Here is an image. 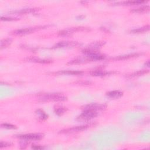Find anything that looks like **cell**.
I'll list each match as a JSON object with an SVG mask.
<instances>
[{
	"label": "cell",
	"instance_id": "obj_1",
	"mask_svg": "<svg viewBox=\"0 0 150 150\" xmlns=\"http://www.w3.org/2000/svg\"><path fill=\"white\" fill-rule=\"evenodd\" d=\"M39 101L46 102H63L66 100V97L61 93H45L38 96Z\"/></svg>",
	"mask_w": 150,
	"mask_h": 150
},
{
	"label": "cell",
	"instance_id": "obj_2",
	"mask_svg": "<svg viewBox=\"0 0 150 150\" xmlns=\"http://www.w3.org/2000/svg\"><path fill=\"white\" fill-rule=\"evenodd\" d=\"M98 113L96 112L90 110H84L82 113L77 118V120L78 121L87 122L96 117Z\"/></svg>",
	"mask_w": 150,
	"mask_h": 150
},
{
	"label": "cell",
	"instance_id": "obj_3",
	"mask_svg": "<svg viewBox=\"0 0 150 150\" xmlns=\"http://www.w3.org/2000/svg\"><path fill=\"white\" fill-rule=\"evenodd\" d=\"M46 26H36V27H32V28H22V29H17L14 31L13 32V35H18V36H22L26 34H29L32 33L37 30L39 29H41L43 28H46Z\"/></svg>",
	"mask_w": 150,
	"mask_h": 150
},
{
	"label": "cell",
	"instance_id": "obj_4",
	"mask_svg": "<svg viewBox=\"0 0 150 150\" xmlns=\"http://www.w3.org/2000/svg\"><path fill=\"white\" fill-rule=\"evenodd\" d=\"M89 29L88 28L85 27H75V28H71L67 29H64L62 31H60L58 34L59 36H67L69 35H71L74 32H79V31H89Z\"/></svg>",
	"mask_w": 150,
	"mask_h": 150
},
{
	"label": "cell",
	"instance_id": "obj_5",
	"mask_svg": "<svg viewBox=\"0 0 150 150\" xmlns=\"http://www.w3.org/2000/svg\"><path fill=\"white\" fill-rule=\"evenodd\" d=\"M90 127V125H84V126H76L73 127L72 128H69L67 129L62 130L60 131V134H72L75 133H79L81 132L86 130Z\"/></svg>",
	"mask_w": 150,
	"mask_h": 150
},
{
	"label": "cell",
	"instance_id": "obj_6",
	"mask_svg": "<svg viewBox=\"0 0 150 150\" xmlns=\"http://www.w3.org/2000/svg\"><path fill=\"white\" fill-rule=\"evenodd\" d=\"M18 137L22 140H26L28 141H39L43 138V135L41 134H27L23 135H19Z\"/></svg>",
	"mask_w": 150,
	"mask_h": 150
},
{
	"label": "cell",
	"instance_id": "obj_7",
	"mask_svg": "<svg viewBox=\"0 0 150 150\" xmlns=\"http://www.w3.org/2000/svg\"><path fill=\"white\" fill-rule=\"evenodd\" d=\"M106 107L107 106L105 104L98 103H91L85 106L83 110H90L98 112L100 111L104 110Z\"/></svg>",
	"mask_w": 150,
	"mask_h": 150
},
{
	"label": "cell",
	"instance_id": "obj_8",
	"mask_svg": "<svg viewBox=\"0 0 150 150\" xmlns=\"http://www.w3.org/2000/svg\"><path fill=\"white\" fill-rule=\"evenodd\" d=\"M79 43L77 42L72 41H62L59 42L55 45L54 48H71L75 47L79 45Z\"/></svg>",
	"mask_w": 150,
	"mask_h": 150
},
{
	"label": "cell",
	"instance_id": "obj_9",
	"mask_svg": "<svg viewBox=\"0 0 150 150\" xmlns=\"http://www.w3.org/2000/svg\"><path fill=\"white\" fill-rule=\"evenodd\" d=\"M141 54H128V55H124L122 56H116L115 57L112 58L113 60H115V61H122V60H127L131 58H134L137 57H139L141 56Z\"/></svg>",
	"mask_w": 150,
	"mask_h": 150
},
{
	"label": "cell",
	"instance_id": "obj_10",
	"mask_svg": "<svg viewBox=\"0 0 150 150\" xmlns=\"http://www.w3.org/2000/svg\"><path fill=\"white\" fill-rule=\"evenodd\" d=\"M106 95L109 98L117 99V98H119L122 97L123 95V93L119 91H111V92H109L107 93Z\"/></svg>",
	"mask_w": 150,
	"mask_h": 150
},
{
	"label": "cell",
	"instance_id": "obj_11",
	"mask_svg": "<svg viewBox=\"0 0 150 150\" xmlns=\"http://www.w3.org/2000/svg\"><path fill=\"white\" fill-rule=\"evenodd\" d=\"M56 75H82L83 72L78 71H62L55 73Z\"/></svg>",
	"mask_w": 150,
	"mask_h": 150
},
{
	"label": "cell",
	"instance_id": "obj_12",
	"mask_svg": "<svg viewBox=\"0 0 150 150\" xmlns=\"http://www.w3.org/2000/svg\"><path fill=\"white\" fill-rule=\"evenodd\" d=\"M26 60L28 61L29 62H35V63H43V64H46V63H51L52 61H49V60H46V59H40L35 57H31L27 58Z\"/></svg>",
	"mask_w": 150,
	"mask_h": 150
},
{
	"label": "cell",
	"instance_id": "obj_13",
	"mask_svg": "<svg viewBox=\"0 0 150 150\" xmlns=\"http://www.w3.org/2000/svg\"><path fill=\"white\" fill-rule=\"evenodd\" d=\"M114 73L116 72H109L100 71V70H95V71H93L90 72V74L93 76H104L110 74H113Z\"/></svg>",
	"mask_w": 150,
	"mask_h": 150
},
{
	"label": "cell",
	"instance_id": "obj_14",
	"mask_svg": "<svg viewBox=\"0 0 150 150\" xmlns=\"http://www.w3.org/2000/svg\"><path fill=\"white\" fill-rule=\"evenodd\" d=\"M145 3H146V1H128L117 3V4H120L122 5H135L142 4Z\"/></svg>",
	"mask_w": 150,
	"mask_h": 150
},
{
	"label": "cell",
	"instance_id": "obj_15",
	"mask_svg": "<svg viewBox=\"0 0 150 150\" xmlns=\"http://www.w3.org/2000/svg\"><path fill=\"white\" fill-rule=\"evenodd\" d=\"M149 10V5H144L141 7H139L137 8H134L131 10V12L134 13H139L141 14L144 13H146Z\"/></svg>",
	"mask_w": 150,
	"mask_h": 150
},
{
	"label": "cell",
	"instance_id": "obj_16",
	"mask_svg": "<svg viewBox=\"0 0 150 150\" xmlns=\"http://www.w3.org/2000/svg\"><path fill=\"white\" fill-rule=\"evenodd\" d=\"M36 11V9L34 8H27V9H23L21 10H19V11H13L11 13L17 14H25L34 13Z\"/></svg>",
	"mask_w": 150,
	"mask_h": 150
},
{
	"label": "cell",
	"instance_id": "obj_17",
	"mask_svg": "<svg viewBox=\"0 0 150 150\" xmlns=\"http://www.w3.org/2000/svg\"><path fill=\"white\" fill-rule=\"evenodd\" d=\"M149 30V26L148 25H146L145 26L141 27V28H137V29H134L132 30V31H131V32H132L133 34L143 33V32L148 31Z\"/></svg>",
	"mask_w": 150,
	"mask_h": 150
},
{
	"label": "cell",
	"instance_id": "obj_18",
	"mask_svg": "<svg viewBox=\"0 0 150 150\" xmlns=\"http://www.w3.org/2000/svg\"><path fill=\"white\" fill-rule=\"evenodd\" d=\"M149 72L148 70H142V71H139L137 72H135L134 73H133L130 75H129L128 76V77H137V76H141L145 74H147Z\"/></svg>",
	"mask_w": 150,
	"mask_h": 150
},
{
	"label": "cell",
	"instance_id": "obj_19",
	"mask_svg": "<svg viewBox=\"0 0 150 150\" xmlns=\"http://www.w3.org/2000/svg\"><path fill=\"white\" fill-rule=\"evenodd\" d=\"M67 110V109L63 107H56L55 108L54 112L56 114L57 116H62L63 115Z\"/></svg>",
	"mask_w": 150,
	"mask_h": 150
},
{
	"label": "cell",
	"instance_id": "obj_20",
	"mask_svg": "<svg viewBox=\"0 0 150 150\" xmlns=\"http://www.w3.org/2000/svg\"><path fill=\"white\" fill-rule=\"evenodd\" d=\"M11 42H12L11 39L7 38V39H3L1 41V46H1V49L7 48L9 45H10V44H11Z\"/></svg>",
	"mask_w": 150,
	"mask_h": 150
},
{
	"label": "cell",
	"instance_id": "obj_21",
	"mask_svg": "<svg viewBox=\"0 0 150 150\" xmlns=\"http://www.w3.org/2000/svg\"><path fill=\"white\" fill-rule=\"evenodd\" d=\"M103 45H104V43L103 42H94L90 45V47L88 49L95 50L97 51V49L99 48L102 47Z\"/></svg>",
	"mask_w": 150,
	"mask_h": 150
},
{
	"label": "cell",
	"instance_id": "obj_22",
	"mask_svg": "<svg viewBox=\"0 0 150 150\" xmlns=\"http://www.w3.org/2000/svg\"><path fill=\"white\" fill-rule=\"evenodd\" d=\"M36 113L38 114L39 116V118L41 120H43L47 119L48 118V115L44 111H42V110H40V109L37 110L36 111Z\"/></svg>",
	"mask_w": 150,
	"mask_h": 150
},
{
	"label": "cell",
	"instance_id": "obj_23",
	"mask_svg": "<svg viewBox=\"0 0 150 150\" xmlns=\"http://www.w3.org/2000/svg\"><path fill=\"white\" fill-rule=\"evenodd\" d=\"M1 127L3 128H7V129H9V130H11V129H16L17 127L14 125L11 124H8V123H4L1 124Z\"/></svg>",
	"mask_w": 150,
	"mask_h": 150
},
{
	"label": "cell",
	"instance_id": "obj_24",
	"mask_svg": "<svg viewBox=\"0 0 150 150\" xmlns=\"http://www.w3.org/2000/svg\"><path fill=\"white\" fill-rule=\"evenodd\" d=\"M13 144L10 143H7V142H1L0 143V148H6L8 147L11 146Z\"/></svg>",
	"mask_w": 150,
	"mask_h": 150
},
{
	"label": "cell",
	"instance_id": "obj_25",
	"mask_svg": "<svg viewBox=\"0 0 150 150\" xmlns=\"http://www.w3.org/2000/svg\"><path fill=\"white\" fill-rule=\"evenodd\" d=\"M28 144H29V141L26 140H23L22 139V141L20 143V147H21V149H25L27 147Z\"/></svg>",
	"mask_w": 150,
	"mask_h": 150
},
{
	"label": "cell",
	"instance_id": "obj_26",
	"mask_svg": "<svg viewBox=\"0 0 150 150\" xmlns=\"http://www.w3.org/2000/svg\"><path fill=\"white\" fill-rule=\"evenodd\" d=\"M1 21H15V20H17L18 19L14 18H9V17H1Z\"/></svg>",
	"mask_w": 150,
	"mask_h": 150
},
{
	"label": "cell",
	"instance_id": "obj_27",
	"mask_svg": "<svg viewBox=\"0 0 150 150\" xmlns=\"http://www.w3.org/2000/svg\"><path fill=\"white\" fill-rule=\"evenodd\" d=\"M31 148L32 149H42L44 148V147L42 146L36 145H33Z\"/></svg>",
	"mask_w": 150,
	"mask_h": 150
},
{
	"label": "cell",
	"instance_id": "obj_28",
	"mask_svg": "<svg viewBox=\"0 0 150 150\" xmlns=\"http://www.w3.org/2000/svg\"><path fill=\"white\" fill-rule=\"evenodd\" d=\"M145 65H147V66H149V61H148L147 62V63H146Z\"/></svg>",
	"mask_w": 150,
	"mask_h": 150
}]
</instances>
